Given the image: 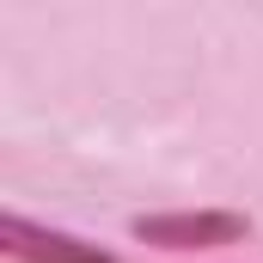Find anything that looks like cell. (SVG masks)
<instances>
[{"mask_svg": "<svg viewBox=\"0 0 263 263\" xmlns=\"http://www.w3.org/2000/svg\"><path fill=\"white\" fill-rule=\"evenodd\" d=\"M129 233L141 245H159V251H214V245H233L245 239V214L233 208H178V214H135Z\"/></svg>", "mask_w": 263, "mask_h": 263, "instance_id": "1", "label": "cell"}, {"mask_svg": "<svg viewBox=\"0 0 263 263\" xmlns=\"http://www.w3.org/2000/svg\"><path fill=\"white\" fill-rule=\"evenodd\" d=\"M0 245H6V257H18V263H117L110 251H98L92 239L62 233V227H43V220H25L18 208L0 214Z\"/></svg>", "mask_w": 263, "mask_h": 263, "instance_id": "2", "label": "cell"}]
</instances>
